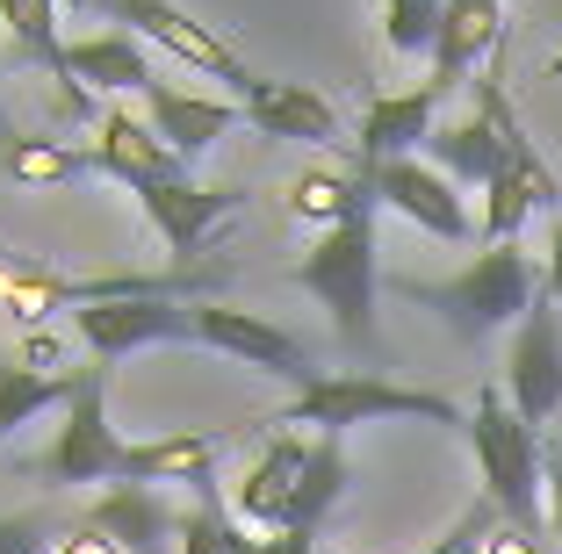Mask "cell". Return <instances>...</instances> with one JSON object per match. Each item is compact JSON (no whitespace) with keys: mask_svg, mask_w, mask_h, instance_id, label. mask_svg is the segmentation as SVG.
<instances>
[{"mask_svg":"<svg viewBox=\"0 0 562 554\" xmlns=\"http://www.w3.org/2000/svg\"><path fill=\"white\" fill-rule=\"evenodd\" d=\"M469 446H476L483 468V497H491L519 533H541V505H548V454L541 432L513 410V396L483 382L476 404H469Z\"/></svg>","mask_w":562,"mask_h":554,"instance_id":"6da1fadb","label":"cell"},{"mask_svg":"<svg viewBox=\"0 0 562 554\" xmlns=\"http://www.w3.org/2000/svg\"><path fill=\"white\" fill-rule=\"evenodd\" d=\"M404 295L426 303V310H440L462 339H483V331L519 325V317L541 303V274H533V260L519 252V245H483L462 274H447V281H404Z\"/></svg>","mask_w":562,"mask_h":554,"instance_id":"7a4b0ae2","label":"cell"},{"mask_svg":"<svg viewBox=\"0 0 562 554\" xmlns=\"http://www.w3.org/2000/svg\"><path fill=\"white\" fill-rule=\"evenodd\" d=\"M382 418H426V425H462V410L447 404L432 389H404V382H382V375H317L311 389H296L289 404L274 410V432H331V440H347L353 425H382Z\"/></svg>","mask_w":562,"mask_h":554,"instance_id":"3957f363","label":"cell"},{"mask_svg":"<svg viewBox=\"0 0 562 554\" xmlns=\"http://www.w3.org/2000/svg\"><path fill=\"white\" fill-rule=\"evenodd\" d=\"M289 281L325 303L347 346H375V289H382V274H375V216H353V224L325 230V238L296 260Z\"/></svg>","mask_w":562,"mask_h":554,"instance_id":"277c9868","label":"cell"},{"mask_svg":"<svg viewBox=\"0 0 562 554\" xmlns=\"http://www.w3.org/2000/svg\"><path fill=\"white\" fill-rule=\"evenodd\" d=\"M30 475H36V483H50V489L131 483V440H116V425H109V360H87L80 396L66 404L58 440H50V454L30 461Z\"/></svg>","mask_w":562,"mask_h":554,"instance_id":"5b68a950","label":"cell"},{"mask_svg":"<svg viewBox=\"0 0 562 554\" xmlns=\"http://www.w3.org/2000/svg\"><path fill=\"white\" fill-rule=\"evenodd\" d=\"M101 15L116 22V30H131L137 44L166 50V58H181L188 72H210V80H224L232 94H246L260 72H246V58H238L232 44L216 30H202L188 8H173V0H101Z\"/></svg>","mask_w":562,"mask_h":554,"instance_id":"8992f818","label":"cell"},{"mask_svg":"<svg viewBox=\"0 0 562 554\" xmlns=\"http://www.w3.org/2000/svg\"><path fill=\"white\" fill-rule=\"evenodd\" d=\"M72 331H80L87 360H109V368H116L123 353L195 339V303H188V295H131V303H94V310L72 317Z\"/></svg>","mask_w":562,"mask_h":554,"instance_id":"52a82bcc","label":"cell"},{"mask_svg":"<svg viewBox=\"0 0 562 554\" xmlns=\"http://www.w3.org/2000/svg\"><path fill=\"white\" fill-rule=\"evenodd\" d=\"M368 188H375L382 210H397L404 224H418L426 238H447V245H462L476 238V216H469V202L454 195V180L440 173L432 159H390V166H361Z\"/></svg>","mask_w":562,"mask_h":554,"instance_id":"ba28073f","label":"cell"},{"mask_svg":"<svg viewBox=\"0 0 562 554\" xmlns=\"http://www.w3.org/2000/svg\"><path fill=\"white\" fill-rule=\"evenodd\" d=\"M195 346L232 353V360H246V368H260V375H281L289 389H311L317 382L303 339H289L281 325H267V317H252V310H232V303H195Z\"/></svg>","mask_w":562,"mask_h":554,"instance_id":"9c48e42d","label":"cell"},{"mask_svg":"<svg viewBox=\"0 0 562 554\" xmlns=\"http://www.w3.org/2000/svg\"><path fill=\"white\" fill-rule=\"evenodd\" d=\"M505 396H513V410L533 425V432L562 410V310L548 303V295L519 317V331H513V353H505Z\"/></svg>","mask_w":562,"mask_h":554,"instance_id":"30bf717a","label":"cell"},{"mask_svg":"<svg viewBox=\"0 0 562 554\" xmlns=\"http://www.w3.org/2000/svg\"><path fill=\"white\" fill-rule=\"evenodd\" d=\"M87 151H94V173L116 180V188H131V195H145V188H173V180H195V166L151 131V115H131V109L101 115Z\"/></svg>","mask_w":562,"mask_h":554,"instance_id":"8fae6325","label":"cell"},{"mask_svg":"<svg viewBox=\"0 0 562 554\" xmlns=\"http://www.w3.org/2000/svg\"><path fill=\"white\" fill-rule=\"evenodd\" d=\"M181 519L188 511L166 497L159 483H109L87 505V525L109 533L123 554H181Z\"/></svg>","mask_w":562,"mask_h":554,"instance_id":"7c38bea8","label":"cell"},{"mask_svg":"<svg viewBox=\"0 0 562 554\" xmlns=\"http://www.w3.org/2000/svg\"><path fill=\"white\" fill-rule=\"evenodd\" d=\"M145 216H151V230H159L181 260H202L216 245V230L232 224L238 210H246V188H202V180H173V188H145Z\"/></svg>","mask_w":562,"mask_h":554,"instance_id":"4fadbf2b","label":"cell"},{"mask_svg":"<svg viewBox=\"0 0 562 554\" xmlns=\"http://www.w3.org/2000/svg\"><path fill=\"white\" fill-rule=\"evenodd\" d=\"M303 461H311V440H303V432H267L260 454L246 461V475L232 483L238 525H252V533H281L289 497H296V483H303Z\"/></svg>","mask_w":562,"mask_h":554,"instance_id":"5bb4252c","label":"cell"},{"mask_svg":"<svg viewBox=\"0 0 562 554\" xmlns=\"http://www.w3.org/2000/svg\"><path fill=\"white\" fill-rule=\"evenodd\" d=\"M440 87H412V94H375L361 109V131H353V166H390V159H418V145H432V109H440Z\"/></svg>","mask_w":562,"mask_h":554,"instance_id":"9a60e30c","label":"cell"},{"mask_svg":"<svg viewBox=\"0 0 562 554\" xmlns=\"http://www.w3.org/2000/svg\"><path fill=\"white\" fill-rule=\"evenodd\" d=\"M246 123L260 137H296V145H339V109L303 80H252L238 94Z\"/></svg>","mask_w":562,"mask_h":554,"instance_id":"2e32d148","label":"cell"},{"mask_svg":"<svg viewBox=\"0 0 562 554\" xmlns=\"http://www.w3.org/2000/svg\"><path fill=\"white\" fill-rule=\"evenodd\" d=\"M50 80H72V87H94V94H151V44H137L131 30H101L87 44H66L58 72Z\"/></svg>","mask_w":562,"mask_h":554,"instance_id":"e0dca14e","label":"cell"},{"mask_svg":"<svg viewBox=\"0 0 562 554\" xmlns=\"http://www.w3.org/2000/svg\"><path fill=\"white\" fill-rule=\"evenodd\" d=\"M497 36H505V0H447L440 44H432V87L440 94L469 87V72L497 50Z\"/></svg>","mask_w":562,"mask_h":554,"instance_id":"ac0fdd59","label":"cell"},{"mask_svg":"<svg viewBox=\"0 0 562 554\" xmlns=\"http://www.w3.org/2000/svg\"><path fill=\"white\" fill-rule=\"evenodd\" d=\"M281 202H289L296 224H317V238L339 230V224H353V216H375L382 210L361 166H311V173L289 180V195H281Z\"/></svg>","mask_w":562,"mask_h":554,"instance_id":"d6986e66","label":"cell"},{"mask_svg":"<svg viewBox=\"0 0 562 554\" xmlns=\"http://www.w3.org/2000/svg\"><path fill=\"white\" fill-rule=\"evenodd\" d=\"M145 115H151V131H159L166 145L181 151L188 166H195L202 151H210L216 137L232 131L246 109H238V101H202V94H188V87H166V80H159V87L145 94Z\"/></svg>","mask_w":562,"mask_h":554,"instance_id":"ffe728a7","label":"cell"},{"mask_svg":"<svg viewBox=\"0 0 562 554\" xmlns=\"http://www.w3.org/2000/svg\"><path fill=\"white\" fill-rule=\"evenodd\" d=\"M232 446V432H166V440H131V483H210L216 454Z\"/></svg>","mask_w":562,"mask_h":554,"instance_id":"44dd1931","label":"cell"},{"mask_svg":"<svg viewBox=\"0 0 562 554\" xmlns=\"http://www.w3.org/2000/svg\"><path fill=\"white\" fill-rule=\"evenodd\" d=\"M426 159L440 166L454 188H491L497 173H505V131H497L491 115H469V123H447V131H432Z\"/></svg>","mask_w":562,"mask_h":554,"instance_id":"7402d4cb","label":"cell"},{"mask_svg":"<svg viewBox=\"0 0 562 554\" xmlns=\"http://www.w3.org/2000/svg\"><path fill=\"white\" fill-rule=\"evenodd\" d=\"M80 375H87V368L44 375V368H30V360H0V446L15 440L30 418H44V410H66L72 396H80Z\"/></svg>","mask_w":562,"mask_h":554,"instance_id":"603a6c76","label":"cell"},{"mask_svg":"<svg viewBox=\"0 0 562 554\" xmlns=\"http://www.w3.org/2000/svg\"><path fill=\"white\" fill-rule=\"evenodd\" d=\"M347 497V446L331 440V432H317L311 440V461H303V483L296 497H289V519H281V533H317V525L331 519V505Z\"/></svg>","mask_w":562,"mask_h":554,"instance_id":"cb8c5ba5","label":"cell"},{"mask_svg":"<svg viewBox=\"0 0 562 554\" xmlns=\"http://www.w3.org/2000/svg\"><path fill=\"white\" fill-rule=\"evenodd\" d=\"M0 173L22 188H66V180L94 173V151H72L66 137H8L0 145Z\"/></svg>","mask_w":562,"mask_h":554,"instance_id":"d4e9b609","label":"cell"},{"mask_svg":"<svg viewBox=\"0 0 562 554\" xmlns=\"http://www.w3.org/2000/svg\"><path fill=\"white\" fill-rule=\"evenodd\" d=\"M58 0H0V22H8V58L15 66H44L58 72V58H66V44H58Z\"/></svg>","mask_w":562,"mask_h":554,"instance_id":"484cf974","label":"cell"},{"mask_svg":"<svg viewBox=\"0 0 562 554\" xmlns=\"http://www.w3.org/2000/svg\"><path fill=\"white\" fill-rule=\"evenodd\" d=\"M541 210V195H533V180L519 173L513 159H505V173L483 188V245H519V230H527V216Z\"/></svg>","mask_w":562,"mask_h":554,"instance_id":"4316f807","label":"cell"},{"mask_svg":"<svg viewBox=\"0 0 562 554\" xmlns=\"http://www.w3.org/2000/svg\"><path fill=\"white\" fill-rule=\"evenodd\" d=\"M232 525H238V511H232V497H224V483H195V505H188V519H181V554H232Z\"/></svg>","mask_w":562,"mask_h":554,"instance_id":"83f0119b","label":"cell"},{"mask_svg":"<svg viewBox=\"0 0 562 554\" xmlns=\"http://www.w3.org/2000/svg\"><path fill=\"white\" fill-rule=\"evenodd\" d=\"M440 15L447 0H382V44L397 58H418V50L440 44Z\"/></svg>","mask_w":562,"mask_h":554,"instance_id":"f1b7e54d","label":"cell"},{"mask_svg":"<svg viewBox=\"0 0 562 554\" xmlns=\"http://www.w3.org/2000/svg\"><path fill=\"white\" fill-rule=\"evenodd\" d=\"M72 525L50 519V511H15V519H0V554H58Z\"/></svg>","mask_w":562,"mask_h":554,"instance_id":"f546056e","label":"cell"},{"mask_svg":"<svg viewBox=\"0 0 562 554\" xmlns=\"http://www.w3.org/2000/svg\"><path fill=\"white\" fill-rule=\"evenodd\" d=\"M497 519H505V511H497L491 497H476V505H469L462 519H454V533H447L440 547H426V554H483V540L497 533Z\"/></svg>","mask_w":562,"mask_h":554,"instance_id":"4dcf8cb0","label":"cell"},{"mask_svg":"<svg viewBox=\"0 0 562 554\" xmlns=\"http://www.w3.org/2000/svg\"><path fill=\"white\" fill-rule=\"evenodd\" d=\"M483 554H541V533H519L513 519H497V533L483 540Z\"/></svg>","mask_w":562,"mask_h":554,"instance_id":"1f68e13d","label":"cell"},{"mask_svg":"<svg viewBox=\"0 0 562 554\" xmlns=\"http://www.w3.org/2000/svg\"><path fill=\"white\" fill-rule=\"evenodd\" d=\"M58 554H123V547H116V540H109V533H94V525H87V519H72V533L58 540Z\"/></svg>","mask_w":562,"mask_h":554,"instance_id":"d6a6232c","label":"cell"},{"mask_svg":"<svg viewBox=\"0 0 562 554\" xmlns=\"http://www.w3.org/2000/svg\"><path fill=\"white\" fill-rule=\"evenodd\" d=\"M541 295L562 310V216H555V238H548V274H541Z\"/></svg>","mask_w":562,"mask_h":554,"instance_id":"836d02e7","label":"cell"},{"mask_svg":"<svg viewBox=\"0 0 562 554\" xmlns=\"http://www.w3.org/2000/svg\"><path fill=\"white\" fill-rule=\"evenodd\" d=\"M548 525L562 533V440H555V454H548Z\"/></svg>","mask_w":562,"mask_h":554,"instance_id":"e575fe53","label":"cell"},{"mask_svg":"<svg viewBox=\"0 0 562 554\" xmlns=\"http://www.w3.org/2000/svg\"><path fill=\"white\" fill-rule=\"evenodd\" d=\"M232 554H274V533H252V525H232Z\"/></svg>","mask_w":562,"mask_h":554,"instance_id":"d590c367","label":"cell"},{"mask_svg":"<svg viewBox=\"0 0 562 554\" xmlns=\"http://www.w3.org/2000/svg\"><path fill=\"white\" fill-rule=\"evenodd\" d=\"M274 554H317V533H274Z\"/></svg>","mask_w":562,"mask_h":554,"instance_id":"8d00e7d4","label":"cell"},{"mask_svg":"<svg viewBox=\"0 0 562 554\" xmlns=\"http://www.w3.org/2000/svg\"><path fill=\"white\" fill-rule=\"evenodd\" d=\"M548 80H562V44H555V50H548Z\"/></svg>","mask_w":562,"mask_h":554,"instance_id":"74e56055","label":"cell"},{"mask_svg":"<svg viewBox=\"0 0 562 554\" xmlns=\"http://www.w3.org/2000/svg\"><path fill=\"white\" fill-rule=\"evenodd\" d=\"M8 137H15V123H8V109H0V145H8Z\"/></svg>","mask_w":562,"mask_h":554,"instance_id":"f35d334b","label":"cell"},{"mask_svg":"<svg viewBox=\"0 0 562 554\" xmlns=\"http://www.w3.org/2000/svg\"><path fill=\"white\" fill-rule=\"evenodd\" d=\"M58 8H101V0H58Z\"/></svg>","mask_w":562,"mask_h":554,"instance_id":"ab89813d","label":"cell"},{"mask_svg":"<svg viewBox=\"0 0 562 554\" xmlns=\"http://www.w3.org/2000/svg\"><path fill=\"white\" fill-rule=\"evenodd\" d=\"M8 260H15V252H8V245H0V267H8Z\"/></svg>","mask_w":562,"mask_h":554,"instance_id":"60d3db41","label":"cell"}]
</instances>
